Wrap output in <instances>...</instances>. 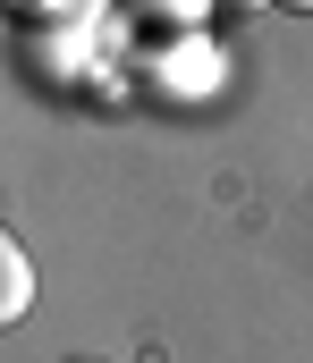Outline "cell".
Here are the masks:
<instances>
[{
	"mask_svg": "<svg viewBox=\"0 0 313 363\" xmlns=\"http://www.w3.org/2000/svg\"><path fill=\"white\" fill-rule=\"evenodd\" d=\"M26 304H34V262H26V245L0 228V330H17Z\"/></svg>",
	"mask_w": 313,
	"mask_h": 363,
	"instance_id": "cell-1",
	"label": "cell"
},
{
	"mask_svg": "<svg viewBox=\"0 0 313 363\" xmlns=\"http://www.w3.org/2000/svg\"><path fill=\"white\" fill-rule=\"evenodd\" d=\"M68 363H94V355H68Z\"/></svg>",
	"mask_w": 313,
	"mask_h": 363,
	"instance_id": "cell-2",
	"label": "cell"
}]
</instances>
